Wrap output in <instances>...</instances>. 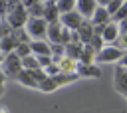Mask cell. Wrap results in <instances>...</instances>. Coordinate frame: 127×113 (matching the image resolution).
Returning a JSON list of instances; mask_svg holds the SVG:
<instances>
[{"label": "cell", "instance_id": "cell-1", "mask_svg": "<svg viewBox=\"0 0 127 113\" xmlns=\"http://www.w3.org/2000/svg\"><path fill=\"white\" fill-rule=\"evenodd\" d=\"M4 20H6L14 30H22V28H26V24H28V20H30L28 8H26L22 2H18L16 6H12V8L8 10V14H6Z\"/></svg>", "mask_w": 127, "mask_h": 113}, {"label": "cell", "instance_id": "cell-2", "mask_svg": "<svg viewBox=\"0 0 127 113\" xmlns=\"http://www.w3.org/2000/svg\"><path fill=\"white\" fill-rule=\"evenodd\" d=\"M0 67H2V71L6 73V77L16 79V77L20 75V71L24 69V65H22V57H18L16 52H12V54L6 56V59H4V63H2Z\"/></svg>", "mask_w": 127, "mask_h": 113}, {"label": "cell", "instance_id": "cell-3", "mask_svg": "<svg viewBox=\"0 0 127 113\" xmlns=\"http://www.w3.org/2000/svg\"><path fill=\"white\" fill-rule=\"evenodd\" d=\"M26 32L32 40H44L48 36V22L44 18H30L26 24Z\"/></svg>", "mask_w": 127, "mask_h": 113}, {"label": "cell", "instance_id": "cell-4", "mask_svg": "<svg viewBox=\"0 0 127 113\" xmlns=\"http://www.w3.org/2000/svg\"><path fill=\"white\" fill-rule=\"evenodd\" d=\"M125 56L123 48L119 46H105L97 56H95V61L97 63H111V61H121Z\"/></svg>", "mask_w": 127, "mask_h": 113}, {"label": "cell", "instance_id": "cell-5", "mask_svg": "<svg viewBox=\"0 0 127 113\" xmlns=\"http://www.w3.org/2000/svg\"><path fill=\"white\" fill-rule=\"evenodd\" d=\"M67 30H71V32H75V30H79L81 28V24L85 22L83 20V16L77 12V10H73V12H67V14H62V20H60Z\"/></svg>", "mask_w": 127, "mask_h": 113}, {"label": "cell", "instance_id": "cell-6", "mask_svg": "<svg viewBox=\"0 0 127 113\" xmlns=\"http://www.w3.org/2000/svg\"><path fill=\"white\" fill-rule=\"evenodd\" d=\"M113 81H115V89L127 97V69L123 65H117L115 67V79Z\"/></svg>", "mask_w": 127, "mask_h": 113}, {"label": "cell", "instance_id": "cell-7", "mask_svg": "<svg viewBox=\"0 0 127 113\" xmlns=\"http://www.w3.org/2000/svg\"><path fill=\"white\" fill-rule=\"evenodd\" d=\"M75 10L83 16V18H93V14H95V10H97V2L95 0H77V6H75Z\"/></svg>", "mask_w": 127, "mask_h": 113}, {"label": "cell", "instance_id": "cell-8", "mask_svg": "<svg viewBox=\"0 0 127 113\" xmlns=\"http://www.w3.org/2000/svg\"><path fill=\"white\" fill-rule=\"evenodd\" d=\"M44 20H46L48 24H56V22H60V20H62V12H60V8H58V4H56V2H48V0H46Z\"/></svg>", "mask_w": 127, "mask_h": 113}, {"label": "cell", "instance_id": "cell-9", "mask_svg": "<svg viewBox=\"0 0 127 113\" xmlns=\"http://www.w3.org/2000/svg\"><path fill=\"white\" fill-rule=\"evenodd\" d=\"M77 34H79V42H81L83 46L91 44V40H93V36H95V32H93V22H91V20H85V22L81 24V28L77 30Z\"/></svg>", "mask_w": 127, "mask_h": 113}, {"label": "cell", "instance_id": "cell-10", "mask_svg": "<svg viewBox=\"0 0 127 113\" xmlns=\"http://www.w3.org/2000/svg\"><path fill=\"white\" fill-rule=\"evenodd\" d=\"M91 22H93V26H107V24L113 22V18H111V14L107 12L105 6H97V10H95Z\"/></svg>", "mask_w": 127, "mask_h": 113}, {"label": "cell", "instance_id": "cell-11", "mask_svg": "<svg viewBox=\"0 0 127 113\" xmlns=\"http://www.w3.org/2000/svg\"><path fill=\"white\" fill-rule=\"evenodd\" d=\"M119 36H121V30H119V24L117 22H111V24H107L105 26V32H103V42L105 44H113V42H117L119 40Z\"/></svg>", "mask_w": 127, "mask_h": 113}, {"label": "cell", "instance_id": "cell-12", "mask_svg": "<svg viewBox=\"0 0 127 113\" xmlns=\"http://www.w3.org/2000/svg\"><path fill=\"white\" fill-rule=\"evenodd\" d=\"M30 48L34 56H52V44L46 40H32Z\"/></svg>", "mask_w": 127, "mask_h": 113}, {"label": "cell", "instance_id": "cell-13", "mask_svg": "<svg viewBox=\"0 0 127 113\" xmlns=\"http://www.w3.org/2000/svg\"><path fill=\"white\" fill-rule=\"evenodd\" d=\"M62 32H64V24L62 22L48 24V42L50 44H62Z\"/></svg>", "mask_w": 127, "mask_h": 113}, {"label": "cell", "instance_id": "cell-14", "mask_svg": "<svg viewBox=\"0 0 127 113\" xmlns=\"http://www.w3.org/2000/svg\"><path fill=\"white\" fill-rule=\"evenodd\" d=\"M75 73H77L79 77H99V75H101V69L95 67L93 63H77Z\"/></svg>", "mask_w": 127, "mask_h": 113}, {"label": "cell", "instance_id": "cell-15", "mask_svg": "<svg viewBox=\"0 0 127 113\" xmlns=\"http://www.w3.org/2000/svg\"><path fill=\"white\" fill-rule=\"evenodd\" d=\"M16 79H18L22 85H26V87H40V81H38V77H36V73H34L32 69H22Z\"/></svg>", "mask_w": 127, "mask_h": 113}, {"label": "cell", "instance_id": "cell-16", "mask_svg": "<svg viewBox=\"0 0 127 113\" xmlns=\"http://www.w3.org/2000/svg\"><path fill=\"white\" fill-rule=\"evenodd\" d=\"M81 52H83V44H79V42H69V44H65V56H67V57L79 61Z\"/></svg>", "mask_w": 127, "mask_h": 113}, {"label": "cell", "instance_id": "cell-17", "mask_svg": "<svg viewBox=\"0 0 127 113\" xmlns=\"http://www.w3.org/2000/svg\"><path fill=\"white\" fill-rule=\"evenodd\" d=\"M16 46H18V42H16V38H14V34L12 36H8V38H4V40H0V52L2 54H12V52H16Z\"/></svg>", "mask_w": 127, "mask_h": 113}, {"label": "cell", "instance_id": "cell-18", "mask_svg": "<svg viewBox=\"0 0 127 113\" xmlns=\"http://www.w3.org/2000/svg\"><path fill=\"white\" fill-rule=\"evenodd\" d=\"M95 56H97V52L87 44V46H83V52H81L79 63H93V61H95Z\"/></svg>", "mask_w": 127, "mask_h": 113}, {"label": "cell", "instance_id": "cell-19", "mask_svg": "<svg viewBox=\"0 0 127 113\" xmlns=\"http://www.w3.org/2000/svg\"><path fill=\"white\" fill-rule=\"evenodd\" d=\"M77 63H79V61H75V59H71V57H67V56H65V57L60 61V67H62V71H64V73H75Z\"/></svg>", "mask_w": 127, "mask_h": 113}, {"label": "cell", "instance_id": "cell-20", "mask_svg": "<svg viewBox=\"0 0 127 113\" xmlns=\"http://www.w3.org/2000/svg\"><path fill=\"white\" fill-rule=\"evenodd\" d=\"M22 65H24V69H44L42 65H40V61H38V57L32 54V56H28V57H24L22 59Z\"/></svg>", "mask_w": 127, "mask_h": 113}, {"label": "cell", "instance_id": "cell-21", "mask_svg": "<svg viewBox=\"0 0 127 113\" xmlns=\"http://www.w3.org/2000/svg\"><path fill=\"white\" fill-rule=\"evenodd\" d=\"M58 87H60V85L56 83V79L48 75V77H46V79L40 83V87H38V89H40V91H46V93H52V91H56Z\"/></svg>", "mask_w": 127, "mask_h": 113}, {"label": "cell", "instance_id": "cell-22", "mask_svg": "<svg viewBox=\"0 0 127 113\" xmlns=\"http://www.w3.org/2000/svg\"><path fill=\"white\" fill-rule=\"evenodd\" d=\"M56 4H58V8H60L62 14H67V12H73V10H75L77 0H58Z\"/></svg>", "mask_w": 127, "mask_h": 113}, {"label": "cell", "instance_id": "cell-23", "mask_svg": "<svg viewBox=\"0 0 127 113\" xmlns=\"http://www.w3.org/2000/svg\"><path fill=\"white\" fill-rule=\"evenodd\" d=\"M44 12H46V0H44L42 4H36V6H32V8H28L30 18H44Z\"/></svg>", "mask_w": 127, "mask_h": 113}, {"label": "cell", "instance_id": "cell-24", "mask_svg": "<svg viewBox=\"0 0 127 113\" xmlns=\"http://www.w3.org/2000/svg\"><path fill=\"white\" fill-rule=\"evenodd\" d=\"M14 38H16L18 44H32V38H30V34L26 32V28H22V30H14Z\"/></svg>", "mask_w": 127, "mask_h": 113}, {"label": "cell", "instance_id": "cell-25", "mask_svg": "<svg viewBox=\"0 0 127 113\" xmlns=\"http://www.w3.org/2000/svg\"><path fill=\"white\" fill-rule=\"evenodd\" d=\"M16 56L18 57H28V56H32V48H30V44H18L16 46Z\"/></svg>", "mask_w": 127, "mask_h": 113}, {"label": "cell", "instance_id": "cell-26", "mask_svg": "<svg viewBox=\"0 0 127 113\" xmlns=\"http://www.w3.org/2000/svg\"><path fill=\"white\" fill-rule=\"evenodd\" d=\"M12 34H14V28H12L6 20H0V40L8 38V36H12Z\"/></svg>", "mask_w": 127, "mask_h": 113}, {"label": "cell", "instance_id": "cell-27", "mask_svg": "<svg viewBox=\"0 0 127 113\" xmlns=\"http://www.w3.org/2000/svg\"><path fill=\"white\" fill-rule=\"evenodd\" d=\"M123 2H125V0H113L111 4H107V6H105V8H107V12L111 14V18H113V16H115V14H117V12L121 10V6H123Z\"/></svg>", "mask_w": 127, "mask_h": 113}, {"label": "cell", "instance_id": "cell-28", "mask_svg": "<svg viewBox=\"0 0 127 113\" xmlns=\"http://www.w3.org/2000/svg\"><path fill=\"white\" fill-rule=\"evenodd\" d=\"M123 20H127V0L123 2L121 10H119V12L113 16V22H117V24H119V22H123Z\"/></svg>", "mask_w": 127, "mask_h": 113}, {"label": "cell", "instance_id": "cell-29", "mask_svg": "<svg viewBox=\"0 0 127 113\" xmlns=\"http://www.w3.org/2000/svg\"><path fill=\"white\" fill-rule=\"evenodd\" d=\"M36 57H38V61H40V65H42L44 69H46L48 65H52V63H54L52 56H36Z\"/></svg>", "mask_w": 127, "mask_h": 113}, {"label": "cell", "instance_id": "cell-30", "mask_svg": "<svg viewBox=\"0 0 127 113\" xmlns=\"http://www.w3.org/2000/svg\"><path fill=\"white\" fill-rule=\"evenodd\" d=\"M8 10H10V6H8V2H6V0H0V18H2V20L6 18V14H8Z\"/></svg>", "mask_w": 127, "mask_h": 113}, {"label": "cell", "instance_id": "cell-31", "mask_svg": "<svg viewBox=\"0 0 127 113\" xmlns=\"http://www.w3.org/2000/svg\"><path fill=\"white\" fill-rule=\"evenodd\" d=\"M4 83H6V73H4L2 67H0V97H2V93H4Z\"/></svg>", "mask_w": 127, "mask_h": 113}, {"label": "cell", "instance_id": "cell-32", "mask_svg": "<svg viewBox=\"0 0 127 113\" xmlns=\"http://www.w3.org/2000/svg\"><path fill=\"white\" fill-rule=\"evenodd\" d=\"M44 0H22V4L26 6V8H32V6H36V4H42Z\"/></svg>", "mask_w": 127, "mask_h": 113}, {"label": "cell", "instance_id": "cell-33", "mask_svg": "<svg viewBox=\"0 0 127 113\" xmlns=\"http://www.w3.org/2000/svg\"><path fill=\"white\" fill-rule=\"evenodd\" d=\"M117 42H119V44H121V46H123V48H127V34H121V36H119V40H117Z\"/></svg>", "mask_w": 127, "mask_h": 113}, {"label": "cell", "instance_id": "cell-34", "mask_svg": "<svg viewBox=\"0 0 127 113\" xmlns=\"http://www.w3.org/2000/svg\"><path fill=\"white\" fill-rule=\"evenodd\" d=\"M97 2V6H107V4H111L113 0H95Z\"/></svg>", "mask_w": 127, "mask_h": 113}, {"label": "cell", "instance_id": "cell-35", "mask_svg": "<svg viewBox=\"0 0 127 113\" xmlns=\"http://www.w3.org/2000/svg\"><path fill=\"white\" fill-rule=\"evenodd\" d=\"M119 65H123L125 69H127V52H125V56H123V59H121V63Z\"/></svg>", "mask_w": 127, "mask_h": 113}, {"label": "cell", "instance_id": "cell-36", "mask_svg": "<svg viewBox=\"0 0 127 113\" xmlns=\"http://www.w3.org/2000/svg\"><path fill=\"white\" fill-rule=\"evenodd\" d=\"M6 2H8V6L12 8V6H16V4H18V2H22V0H6Z\"/></svg>", "mask_w": 127, "mask_h": 113}, {"label": "cell", "instance_id": "cell-37", "mask_svg": "<svg viewBox=\"0 0 127 113\" xmlns=\"http://www.w3.org/2000/svg\"><path fill=\"white\" fill-rule=\"evenodd\" d=\"M4 59H6V54H2V52H0V65L4 63Z\"/></svg>", "mask_w": 127, "mask_h": 113}, {"label": "cell", "instance_id": "cell-38", "mask_svg": "<svg viewBox=\"0 0 127 113\" xmlns=\"http://www.w3.org/2000/svg\"><path fill=\"white\" fill-rule=\"evenodd\" d=\"M0 113H8V111H6V109H4V107H0Z\"/></svg>", "mask_w": 127, "mask_h": 113}, {"label": "cell", "instance_id": "cell-39", "mask_svg": "<svg viewBox=\"0 0 127 113\" xmlns=\"http://www.w3.org/2000/svg\"><path fill=\"white\" fill-rule=\"evenodd\" d=\"M48 2H58V0H48Z\"/></svg>", "mask_w": 127, "mask_h": 113}, {"label": "cell", "instance_id": "cell-40", "mask_svg": "<svg viewBox=\"0 0 127 113\" xmlns=\"http://www.w3.org/2000/svg\"><path fill=\"white\" fill-rule=\"evenodd\" d=\"M0 20H2V18H0Z\"/></svg>", "mask_w": 127, "mask_h": 113}]
</instances>
